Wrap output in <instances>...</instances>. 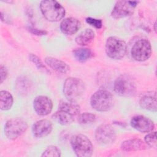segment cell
Listing matches in <instances>:
<instances>
[{
	"label": "cell",
	"instance_id": "ba28073f",
	"mask_svg": "<svg viewBox=\"0 0 157 157\" xmlns=\"http://www.w3.org/2000/svg\"><path fill=\"white\" fill-rule=\"evenodd\" d=\"M95 138L101 145H109L116 139V133L112 126L108 124H101L95 131Z\"/></svg>",
	"mask_w": 157,
	"mask_h": 157
},
{
	"label": "cell",
	"instance_id": "52a82bcc",
	"mask_svg": "<svg viewBox=\"0 0 157 157\" xmlns=\"http://www.w3.org/2000/svg\"><path fill=\"white\" fill-rule=\"evenodd\" d=\"M28 128L27 123L20 118L8 120L4 126V132L9 139L14 140L23 134Z\"/></svg>",
	"mask_w": 157,
	"mask_h": 157
},
{
	"label": "cell",
	"instance_id": "7a4b0ae2",
	"mask_svg": "<svg viewBox=\"0 0 157 157\" xmlns=\"http://www.w3.org/2000/svg\"><path fill=\"white\" fill-rule=\"evenodd\" d=\"M85 90V83L78 78L69 77L64 81L63 93L68 101L75 102L82 97Z\"/></svg>",
	"mask_w": 157,
	"mask_h": 157
},
{
	"label": "cell",
	"instance_id": "9a60e30c",
	"mask_svg": "<svg viewBox=\"0 0 157 157\" xmlns=\"http://www.w3.org/2000/svg\"><path fill=\"white\" fill-rule=\"evenodd\" d=\"M45 63L58 73L66 74L69 71V66L65 62L53 57H47Z\"/></svg>",
	"mask_w": 157,
	"mask_h": 157
},
{
	"label": "cell",
	"instance_id": "83f0119b",
	"mask_svg": "<svg viewBox=\"0 0 157 157\" xmlns=\"http://www.w3.org/2000/svg\"><path fill=\"white\" fill-rule=\"evenodd\" d=\"M8 75V71L7 69L5 66L1 65L0 67V79H1V83H2V82L6 79Z\"/></svg>",
	"mask_w": 157,
	"mask_h": 157
},
{
	"label": "cell",
	"instance_id": "ffe728a7",
	"mask_svg": "<svg viewBox=\"0 0 157 157\" xmlns=\"http://www.w3.org/2000/svg\"><path fill=\"white\" fill-rule=\"evenodd\" d=\"M58 109L69 112L74 116L80 113V106L75 101H61L58 105Z\"/></svg>",
	"mask_w": 157,
	"mask_h": 157
},
{
	"label": "cell",
	"instance_id": "d4e9b609",
	"mask_svg": "<svg viewBox=\"0 0 157 157\" xmlns=\"http://www.w3.org/2000/svg\"><path fill=\"white\" fill-rule=\"evenodd\" d=\"M29 59L36 66V67L40 69V71L45 72V73H50V71L48 70V69L45 67V66L43 64L42 61L40 59V58L37 56L36 55L31 53L29 55Z\"/></svg>",
	"mask_w": 157,
	"mask_h": 157
},
{
	"label": "cell",
	"instance_id": "6da1fadb",
	"mask_svg": "<svg viewBox=\"0 0 157 157\" xmlns=\"http://www.w3.org/2000/svg\"><path fill=\"white\" fill-rule=\"evenodd\" d=\"M40 11L44 17L50 21H58L65 15L64 7L56 1L45 0L40 3Z\"/></svg>",
	"mask_w": 157,
	"mask_h": 157
},
{
	"label": "cell",
	"instance_id": "cb8c5ba5",
	"mask_svg": "<svg viewBox=\"0 0 157 157\" xmlns=\"http://www.w3.org/2000/svg\"><path fill=\"white\" fill-rule=\"evenodd\" d=\"M41 156L45 157H59L61 156V151L56 146L51 145L45 149Z\"/></svg>",
	"mask_w": 157,
	"mask_h": 157
},
{
	"label": "cell",
	"instance_id": "9c48e42d",
	"mask_svg": "<svg viewBox=\"0 0 157 157\" xmlns=\"http://www.w3.org/2000/svg\"><path fill=\"white\" fill-rule=\"evenodd\" d=\"M151 55V47L148 40L140 39L133 45L131 50L132 58L137 61H144Z\"/></svg>",
	"mask_w": 157,
	"mask_h": 157
},
{
	"label": "cell",
	"instance_id": "2e32d148",
	"mask_svg": "<svg viewBox=\"0 0 157 157\" xmlns=\"http://www.w3.org/2000/svg\"><path fill=\"white\" fill-rule=\"evenodd\" d=\"M147 147L145 143L139 139H131L123 142L121 148L125 151H131L144 150Z\"/></svg>",
	"mask_w": 157,
	"mask_h": 157
},
{
	"label": "cell",
	"instance_id": "ac0fdd59",
	"mask_svg": "<svg viewBox=\"0 0 157 157\" xmlns=\"http://www.w3.org/2000/svg\"><path fill=\"white\" fill-rule=\"evenodd\" d=\"M94 32L91 29H85L80 32L75 37V42L81 46L90 44L94 38Z\"/></svg>",
	"mask_w": 157,
	"mask_h": 157
},
{
	"label": "cell",
	"instance_id": "5b68a950",
	"mask_svg": "<svg viewBox=\"0 0 157 157\" xmlns=\"http://www.w3.org/2000/svg\"><path fill=\"white\" fill-rule=\"evenodd\" d=\"M113 96L112 94L104 90L95 92L91 97L90 104L91 107L99 112L109 110L113 105Z\"/></svg>",
	"mask_w": 157,
	"mask_h": 157
},
{
	"label": "cell",
	"instance_id": "8992f818",
	"mask_svg": "<svg viewBox=\"0 0 157 157\" xmlns=\"http://www.w3.org/2000/svg\"><path fill=\"white\" fill-rule=\"evenodd\" d=\"M126 52V44L122 39L112 36L109 37L105 43V52L107 56L114 59L123 58Z\"/></svg>",
	"mask_w": 157,
	"mask_h": 157
},
{
	"label": "cell",
	"instance_id": "8fae6325",
	"mask_svg": "<svg viewBox=\"0 0 157 157\" xmlns=\"http://www.w3.org/2000/svg\"><path fill=\"white\" fill-rule=\"evenodd\" d=\"M33 107L36 112L41 116L49 114L53 108L52 100L45 96H37L33 102Z\"/></svg>",
	"mask_w": 157,
	"mask_h": 157
},
{
	"label": "cell",
	"instance_id": "5bb4252c",
	"mask_svg": "<svg viewBox=\"0 0 157 157\" xmlns=\"http://www.w3.org/2000/svg\"><path fill=\"white\" fill-rule=\"evenodd\" d=\"M80 26L81 23L78 20L73 17H68L61 21L60 29L65 34L72 35L76 33Z\"/></svg>",
	"mask_w": 157,
	"mask_h": 157
},
{
	"label": "cell",
	"instance_id": "f1b7e54d",
	"mask_svg": "<svg viewBox=\"0 0 157 157\" xmlns=\"http://www.w3.org/2000/svg\"><path fill=\"white\" fill-rule=\"evenodd\" d=\"M28 30L31 33H33V34H34L35 35H37V36H43V35H46L47 34V31H45L39 30L38 29L31 28V27H29L28 28Z\"/></svg>",
	"mask_w": 157,
	"mask_h": 157
},
{
	"label": "cell",
	"instance_id": "277c9868",
	"mask_svg": "<svg viewBox=\"0 0 157 157\" xmlns=\"http://www.w3.org/2000/svg\"><path fill=\"white\" fill-rule=\"evenodd\" d=\"M113 88L115 92L119 96L129 97L135 93L136 84L131 76L123 74L117 78L114 82Z\"/></svg>",
	"mask_w": 157,
	"mask_h": 157
},
{
	"label": "cell",
	"instance_id": "4316f807",
	"mask_svg": "<svg viewBox=\"0 0 157 157\" xmlns=\"http://www.w3.org/2000/svg\"><path fill=\"white\" fill-rule=\"evenodd\" d=\"M86 21L87 23L90 25L92 26H94V28L97 29L101 28L102 26V21L100 19H96L91 17H88L86 18Z\"/></svg>",
	"mask_w": 157,
	"mask_h": 157
},
{
	"label": "cell",
	"instance_id": "4fadbf2b",
	"mask_svg": "<svg viewBox=\"0 0 157 157\" xmlns=\"http://www.w3.org/2000/svg\"><path fill=\"white\" fill-rule=\"evenodd\" d=\"M53 126L50 121L43 119L36 121L32 127V132L37 138H42L47 136L52 131Z\"/></svg>",
	"mask_w": 157,
	"mask_h": 157
},
{
	"label": "cell",
	"instance_id": "e0dca14e",
	"mask_svg": "<svg viewBox=\"0 0 157 157\" xmlns=\"http://www.w3.org/2000/svg\"><path fill=\"white\" fill-rule=\"evenodd\" d=\"M74 115L66 111L58 109L53 115V119L62 125H69L74 120Z\"/></svg>",
	"mask_w": 157,
	"mask_h": 157
},
{
	"label": "cell",
	"instance_id": "3957f363",
	"mask_svg": "<svg viewBox=\"0 0 157 157\" xmlns=\"http://www.w3.org/2000/svg\"><path fill=\"white\" fill-rule=\"evenodd\" d=\"M71 145L75 155L79 157H90L93 147L88 137L83 134H75L71 139Z\"/></svg>",
	"mask_w": 157,
	"mask_h": 157
},
{
	"label": "cell",
	"instance_id": "44dd1931",
	"mask_svg": "<svg viewBox=\"0 0 157 157\" xmlns=\"http://www.w3.org/2000/svg\"><path fill=\"white\" fill-rule=\"evenodd\" d=\"M13 97L7 91L2 90L0 92V108L2 110L10 109L13 105Z\"/></svg>",
	"mask_w": 157,
	"mask_h": 157
},
{
	"label": "cell",
	"instance_id": "7c38bea8",
	"mask_svg": "<svg viewBox=\"0 0 157 157\" xmlns=\"http://www.w3.org/2000/svg\"><path fill=\"white\" fill-rule=\"evenodd\" d=\"M130 124L133 128L141 132H150L155 127L153 121L143 115L133 117L131 120Z\"/></svg>",
	"mask_w": 157,
	"mask_h": 157
},
{
	"label": "cell",
	"instance_id": "7402d4cb",
	"mask_svg": "<svg viewBox=\"0 0 157 157\" xmlns=\"http://www.w3.org/2000/svg\"><path fill=\"white\" fill-rule=\"evenodd\" d=\"M73 55L78 61L83 63L91 58L92 52L87 48H78L73 51Z\"/></svg>",
	"mask_w": 157,
	"mask_h": 157
},
{
	"label": "cell",
	"instance_id": "603a6c76",
	"mask_svg": "<svg viewBox=\"0 0 157 157\" xmlns=\"http://www.w3.org/2000/svg\"><path fill=\"white\" fill-rule=\"evenodd\" d=\"M96 116L91 112H85L79 114L78 116V123L82 125H87L95 121Z\"/></svg>",
	"mask_w": 157,
	"mask_h": 157
},
{
	"label": "cell",
	"instance_id": "484cf974",
	"mask_svg": "<svg viewBox=\"0 0 157 157\" xmlns=\"http://www.w3.org/2000/svg\"><path fill=\"white\" fill-rule=\"evenodd\" d=\"M145 141L146 144L151 147H156V132H151L148 134L145 137Z\"/></svg>",
	"mask_w": 157,
	"mask_h": 157
},
{
	"label": "cell",
	"instance_id": "d6986e66",
	"mask_svg": "<svg viewBox=\"0 0 157 157\" xmlns=\"http://www.w3.org/2000/svg\"><path fill=\"white\" fill-rule=\"evenodd\" d=\"M156 95L154 96L151 95H146L142 97L140 101L139 104L140 106L145 110L156 112L157 109V105H156Z\"/></svg>",
	"mask_w": 157,
	"mask_h": 157
},
{
	"label": "cell",
	"instance_id": "30bf717a",
	"mask_svg": "<svg viewBox=\"0 0 157 157\" xmlns=\"http://www.w3.org/2000/svg\"><path fill=\"white\" fill-rule=\"evenodd\" d=\"M137 4V1H118L112 10L111 16L115 19L129 16L134 13Z\"/></svg>",
	"mask_w": 157,
	"mask_h": 157
}]
</instances>
